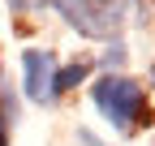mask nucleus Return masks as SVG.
Returning <instances> with one entry per match:
<instances>
[{
  "label": "nucleus",
  "instance_id": "1",
  "mask_svg": "<svg viewBox=\"0 0 155 146\" xmlns=\"http://www.w3.org/2000/svg\"><path fill=\"white\" fill-rule=\"evenodd\" d=\"M91 95H95V107L104 112V120L116 133H129V129H138V125H147V95H142V86L134 78H125V73L99 78Z\"/></svg>",
  "mask_w": 155,
  "mask_h": 146
},
{
  "label": "nucleus",
  "instance_id": "2",
  "mask_svg": "<svg viewBox=\"0 0 155 146\" xmlns=\"http://www.w3.org/2000/svg\"><path fill=\"white\" fill-rule=\"evenodd\" d=\"M52 9L82 34V39H112L138 0H52Z\"/></svg>",
  "mask_w": 155,
  "mask_h": 146
},
{
  "label": "nucleus",
  "instance_id": "3",
  "mask_svg": "<svg viewBox=\"0 0 155 146\" xmlns=\"http://www.w3.org/2000/svg\"><path fill=\"white\" fill-rule=\"evenodd\" d=\"M22 69H26V99L48 107L52 103V73H56V56L43 47H26L22 52Z\"/></svg>",
  "mask_w": 155,
  "mask_h": 146
},
{
  "label": "nucleus",
  "instance_id": "4",
  "mask_svg": "<svg viewBox=\"0 0 155 146\" xmlns=\"http://www.w3.org/2000/svg\"><path fill=\"white\" fill-rule=\"evenodd\" d=\"M82 78H86V65H82V60H78V65H65V69H56V73H52V99H56V95H65V90H73Z\"/></svg>",
  "mask_w": 155,
  "mask_h": 146
},
{
  "label": "nucleus",
  "instance_id": "5",
  "mask_svg": "<svg viewBox=\"0 0 155 146\" xmlns=\"http://www.w3.org/2000/svg\"><path fill=\"white\" fill-rule=\"evenodd\" d=\"M125 56H129V52L121 47V39H116V43H112V47L104 52V65H108V69H116V65H125Z\"/></svg>",
  "mask_w": 155,
  "mask_h": 146
},
{
  "label": "nucleus",
  "instance_id": "6",
  "mask_svg": "<svg viewBox=\"0 0 155 146\" xmlns=\"http://www.w3.org/2000/svg\"><path fill=\"white\" fill-rule=\"evenodd\" d=\"M39 5H48V0H9L13 13H26V9H39Z\"/></svg>",
  "mask_w": 155,
  "mask_h": 146
},
{
  "label": "nucleus",
  "instance_id": "7",
  "mask_svg": "<svg viewBox=\"0 0 155 146\" xmlns=\"http://www.w3.org/2000/svg\"><path fill=\"white\" fill-rule=\"evenodd\" d=\"M0 146H9V133H5V120H0Z\"/></svg>",
  "mask_w": 155,
  "mask_h": 146
},
{
  "label": "nucleus",
  "instance_id": "8",
  "mask_svg": "<svg viewBox=\"0 0 155 146\" xmlns=\"http://www.w3.org/2000/svg\"><path fill=\"white\" fill-rule=\"evenodd\" d=\"M0 107H5V90H0Z\"/></svg>",
  "mask_w": 155,
  "mask_h": 146
},
{
  "label": "nucleus",
  "instance_id": "9",
  "mask_svg": "<svg viewBox=\"0 0 155 146\" xmlns=\"http://www.w3.org/2000/svg\"><path fill=\"white\" fill-rule=\"evenodd\" d=\"M151 82H155V65H151Z\"/></svg>",
  "mask_w": 155,
  "mask_h": 146
}]
</instances>
